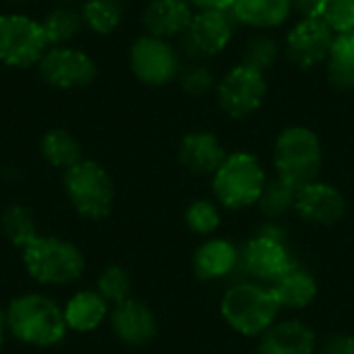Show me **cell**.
I'll list each match as a JSON object with an SVG mask.
<instances>
[{
	"label": "cell",
	"mask_w": 354,
	"mask_h": 354,
	"mask_svg": "<svg viewBox=\"0 0 354 354\" xmlns=\"http://www.w3.org/2000/svg\"><path fill=\"white\" fill-rule=\"evenodd\" d=\"M39 73L48 85L58 89H75L85 87L95 79V64L81 50L56 46L50 48L39 60Z\"/></svg>",
	"instance_id": "7c38bea8"
},
{
	"label": "cell",
	"mask_w": 354,
	"mask_h": 354,
	"mask_svg": "<svg viewBox=\"0 0 354 354\" xmlns=\"http://www.w3.org/2000/svg\"><path fill=\"white\" fill-rule=\"evenodd\" d=\"M301 187H297L295 183L278 176L272 183H266L263 193L259 197L261 201V209L268 216H280L284 214L288 207H292L297 203V195H299Z\"/></svg>",
	"instance_id": "f1b7e54d"
},
{
	"label": "cell",
	"mask_w": 354,
	"mask_h": 354,
	"mask_svg": "<svg viewBox=\"0 0 354 354\" xmlns=\"http://www.w3.org/2000/svg\"><path fill=\"white\" fill-rule=\"evenodd\" d=\"M122 0H87L83 4V23L95 33H110L122 19Z\"/></svg>",
	"instance_id": "d4e9b609"
},
{
	"label": "cell",
	"mask_w": 354,
	"mask_h": 354,
	"mask_svg": "<svg viewBox=\"0 0 354 354\" xmlns=\"http://www.w3.org/2000/svg\"><path fill=\"white\" fill-rule=\"evenodd\" d=\"M295 207L299 209V214L303 218H307L311 222L334 224L344 214V199L330 185L309 183V185L301 187Z\"/></svg>",
	"instance_id": "9a60e30c"
},
{
	"label": "cell",
	"mask_w": 354,
	"mask_h": 354,
	"mask_svg": "<svg viewBox=\"0 0 354 354\" xmlns=\"http://www.w3.org/2000/svg\"><path fill=\"white\" fill-rule=\"evenodd\" d=\"M292 2V10H297L303 17H317L322 0H290Z\"/></svg>",
	"instance_id": "d590c367"
},
{
	"label": "cell",
	"mask_w": 354,
	"mask_h": 354,
	"mask_svg": "<svg viewBox=\"0 0 354 354\" xmlns=\"http://www.w3.org/2000/svg\"><path fill=\"white\" fill-rule=\"evenodd\" d=\"M180 162L185 168L197 174L214 172L224 164L226 153L220 141L212 133H191L180 143Z\"/></svg>",
	"instance_id": "e0dca14e"
},
{
	"label": "cell",
	"mask_w": 354,
	"mask_h": 354,
	"mask_svg": "<svg viewBox=\"0 0 354 354\" xmlns=\"http://www.w3.org/2000/svg\"><path fill=\"white\" fill-rule=\"evenodd\" d=\"M243 266L251 276L268 282H278L295 270L288 249L274 232L261 234L247 245L243 253Z\"/></svg>",
	"instance_id": "4fadbf2b"
},
{
	"label": "cell",
	"mask_w": 354,
	"mask_h": 354,
	"mask_svg": "<svg viewBox=\"0 0 354 354\" xmlns=\"http://www.w3.org/2000/svg\"><path fill=\"white\" fill-rule=\"evenodd\" d=\"M178 83H180V87H183L187 93L201 95V93H207V91L216 85V79H214V73H212L205 64L193 62V64L180 68V73H178Z\"/></svg>",
	"instance_id": "1f68e13d"
},
{
	"label": "cell",
	"mask_w": 354,
	"mask_h": 354,
	"mask_svg": "<svg viewBox=\"0 0 354 354\" xmlns=\"http://www.w3.org/2000/svg\"><path fill=\"white\" fill-rule=\"evenodd\" d=\"M187 222L189 226L199 232V234H207L212 230L218 228L220 224V216L216 212V207L209 203V201H197L189 207L187 212Z\"/></svg>",
	"instance_id": "d6a6232c"
},
{
	"label": "cell",
	"mask_w": 354,
	"mask_h": 354,
	"mask_svg": "<svg viewBox=\"0 0 354 354\" xmlns=\"http://www.w3.org/2000/svg\"><path fill=\"white\" fill-rule=\"evenodd\" d=\"M108 313V303L100 292L83 290L77 292L64 307L66 326L75 332H91L95 330Z\"/></svg>",
	"instance_id": "ffe728a7"
},
{
	"label": "cell",
	"mask_w": 354,
	"mask_h": 354,
	"mask_svg": "<svg viewBox=\"0 0 354 354\" xmlns=\"http://www.w3.org/2000/svg\"><path fill=\"white\" fill-rule=\"evenodd\" d=\"M112 330L127 344H145L156 336V317L143 303L127 299L112 313Z\"/></svg>",
	"instance_id": "2e32d148"
},
{
	"label": "cell",
	"mask_w": 354,
	"mask_h": 354,
	"mask_svg": "<svg viewBox=\"0 0 354 354\" xmlns=\"http://www.w3.org/2000/svg\"><path fill=\"white\" fill-rule=\"evenodd\" d=\"M6 330H8V326H6V311L0 309V346H2V340H4Z\"/></svg>",
	"instance_id": "8d00e7d4"
},
{
	"label": "cell",
	"mask_w": 354,
	"mask_h": 354,
	"mask_svg": "<svg viewBox=\"0 0 354 354\" xmlns=\"http://www.w3.org/2000/svg\"><path fill=\"white\" fill-rule=\"evenodd\" d=\"M266 93V75L245 64L230 68L218 83V102L232 118H245L253 114L263 104Z\"/></svg>",
	"instance_id": "30bf717a"
},
{
	"label": "cell",
	"mask_w": 354,
	"mask_h": 354,
	"mask_svg": "<svg viewBox=\"0 0 354 354\" xmlns=\"http://www.w3.org/2000/svg\"><path fill=\"white\" fill-rule=\"evenodd\" d=\"M48 46L50 41L39 21L25 15L0 17V60L4 64L17 68L39 64Z\"/></svg>",
	"instance_id": "52a82bcc"
},
{
	"label": "cell",
	"mask_w": 354,
	"mask_h": 354,
	"mask_svg": "<svg viewBox=\"0 0 354 354\" xmlns=\"http://www.w3.org/2000/svg\"><path fill=\"white\" fill-rule=\"evenodd\" d=\"M39 149H41V156L52 166L62 168V170H68V168H73L75 164H79L83 160L79 141L71 133H66L62 129H54V131L46 133L44 139H41Z\"/></svg>",
	"instance_id": "603a6c76"
},
{
	"label": "cell",
	"mask_w": 354,
	"mask_h": 354,
	"mask_svg": "<svg viewBox=\"0 0 354 354\" xmlns=\"http://www.w3.org/2000/svg\"><path fill=\"white\" fill-rule=\"evenodd\" d=\"M274 160L282 178L295 183L297 187H305L315 183L322 168V143L311 129H286L276 141Z\"/></svg>",
	"instance_id": "3957f363"
},
{
	"label": "cell",
	"mask_w": 354,
	"mask_h": 354,
	"mask_svg": "<svg viewBox=\"0 0 354 354\" xmlns=\"http://www.w3.org/2000/svg\"><path fill=\"white\" fill-rule=\"evenodd\" d=\"M23 263L33 280L52 286L75 282L85 268L81 251L73 243L54 236L33 239L23 249Z\"/></svg>",
	"instance_id": "7a4b0ae2"
},
{
	"label": "cell",
	"mask_w": 354,
	"mask_h": 354,
	"mask_svg": "<svg viewBox=\"0 0 354 354\" xmlns=\"http://www.w3.org/2000/svg\"><path fill=\"white\" fill-rule=\"evenodd\" d=\"M266 187V174L251 153H234L216 170L214 191L226 207H245L255 203Z\"/></svg>",
	"instance_id": "8992f818"
},
{
	"label": "cell",
	"mask_w": 354,
	"mask_h": 354,
	"mask_svg": "<svg viewBox=\"0 0 354 354\" xmlns=\"http://www.w3.org/2000/svg\"><path fill=\"white\" fill-rule=\"evenodd\" d=\"M232 39V17L228 10H199L180 35L183 52L193 60H207L226 50Z\"/></svg>",
	"instance_id": "9c48e42d"
},
{
	"label": "cell",
	"mask_w": 354,
	"mask_h": 354,
	"mask_svg": "<svg viewBox=\"0 0 354 354\" xmlns=\"http://www.w3.org/2000/svg\"><path fill=\"white\" fill-rule=\"evenodd\" d=\"M239 263L236 249L226 241H209L195 255V272L199 278L212 280L226 276Z\"/></svg>",
	"instance_id": "44dd1931"
},
{
	"label": "cell",
	"mask_w": 354,
	"mask_h": 354,
	"mask_svg": "<svg viewBox=\"0 0 354 354\" xmlns=\"http://www.w3.org/2000/svg\"><path fill=\"white\" fill-rule=\"evenodd\" d=\"M6 326L17 340L33 346H52L60 342L68 328L64 309L44 295L15 299L6 309Z\"/></svg>",
	"instance_id": "6da1fadb"
},
{
	"label": "cell",
	"mask_w": 354,
	"mask_h": 354,
	"mask_svg": "<svg viewBox=\"0 0 354 354\" xmlns=\"http://www.w3.org/2000/svg\"><path fill=\"white\" fill-rule=\"evenodd\" d=\"M191 6H197L199 10H232L236 0H189Z\"/></svg>",
	"instance_id": "e575fe53"
},
{
	"label": "cell",
	"mask_w": 354,
	"mask_h": 354,
	"mask_svg": "<svg viewBox=\"0 0 354 354\" xmlns=\"http://www.w3.org/2000/svg\"><path fill=\"white\" fill-rule=\"evenodd\" d=\"M64 189L73 207L85 216L100 220L110 214L114 201V185L108 172L91 160H81L64 174Z\"/></svg>",
	"instance_id": "277c9868"
},
{
	"label": "cell",
	"mask_w": 354,
	"mask_h": 354,
	"mask_svg": "<svg viewBox=\"0 0 354 354\" xmlns=\"http://www.w3.org/2000/svg\"><path fill=\"white\" fill-rule=\"evenodd\" d=\"M131 68L135 77L145 85L162 87L178 79L180 58L168 39L147 33L139 37L131 48Z\"/></svg>",
	"instance_id": "ba28073f"
},
{
	"label": "cell",
	"mask_w": 354,
	"mask_h": 354,
	"mask_svg": "<svg viewBox=\"0 0 354 354\" xmlns=\"http://www.w3.org/2000/svg\"><path fill=\"white\" fill-rule=\"evenodd\" d=\"M280 309L272 288L266 290L255 284H241L226 292L222 313L226 322L241 334H261L272 326Z\"/></svg>",
	"instance_id": "5b68a950"
},
{
	"label": "cell",
	"mask_w": 354,
	"mask_h": 354,
	"mask_svg": "<svg viewBox=\"0 0 354 354\" xmlns=\"http://www.w3.org/2000/svg\"><path fill=\"white\" fill-rule=\"evenodd\" d=\"M317 17L336 33L354 31V0H322Z\"/></svg>",
	"instance_id": "f546056e"
},
{
	"label": "cell",
	"mask_w": 354,
	"mask_h": 354,
	"mask_svg": "<svg viewBox=\"0 0 354 354\" xmlns=\"http://www.w3.org/2000/svg\"><path fill=\"white\" fill-rule=\"evenodd\" d=\"M278 54H280V46L272 35H253L243 48V62L241 64L255 68V71L266 75L270 68H274Z\"/></svg>",
	"instance_id": "4316f807"
},
{
	"label": "cell",
	"mask_w": 354,
	"mask_h": 354,
	"mask_svg": "<svg viewBox=\"0 0 354 354\" xmlns=\"http://www.w3.org/2000/svg\"><path fill=\"white\" fill-rule=\"evenodd\" d=\"M2 230L6 234V239L21 249H25L33 239H37V228H35L33 216L23 205H10L4 212Z\"/></svg>",
	"instance_id": "484cf974"
},
{
	"label": "cell",
	"mask_w": 354,
	"mask_h": 354,
	"mask_svg": "<svg viewBox=\"0 0 354 354\" xmlns=\"http://www.w3.org/2000/svg\"><path fill=\"white\" fill-rule=\"evenodd\" d=\"M97 292L106 299V303H124L131 292V280L122 268H108L97 280Z\"/></svg>",
	"instance_id": "4dcf8cb0"
},
{
	"label": "cell",
	"mask_w": 354,
	"mask_h": 354,
	"mask_svg": "<svg viewBox=\"0 0 354 354\" xmlns=\"http://www.w3.org/2000/svg\"><path fill=\"white\" fill-rule=\"evenodd\" d=\"M193 15L189 0H151L143 10V25L149 35L168 39L183 35Z\"/></svg>",
	"instance_id": "5bb4252c"
},
{
	"label": "cell",
	"mask_w": 354,
	"mask_h": 354,
	"mask_svg": "<svg viewBox=\"0 0 354 354\" xmlns=\"http://www.w3.org/2000/svg\"><path fill=\"white\" fill-rule=\"evenodd\" d=\"M315 348V336L309 328L297 322L274 326L261 340V354H311Z\"/></svg>",
	"instance_id": "d6986e66"
},
{
	"label": "cell",
	"mask_w": 354,
	"mask_h": 354,
	"mask_svg": "<svg viewBox=\"0 0 354 354\" xmlns=\"http://www.w3.org/2000/svg\"><path fill=\"white\" fill-rule=\"evenodd\" d=\"M326 354H354V338L351 336H334L324 346Z\"/></svg>",
	"instance_id": "836d02e7"
},
{
	"label": "cell",
	"mask_w": 354,
	"mask_h": 354,
	"mask_svg": "<svg viewBox=\"0 0 354 354\" xmlns=\"http://www.w3.org/2000/svg\"><path fill=\"white\" fill-rule=\"evenodd\" d=\"M328 79L338 89H354V31L340 33L328 56Z\"/></svg>",
	"instance_id": "7402d4cb"
},
{
	"label": "cell",
	"mask_w": 354,
	"mask_h": 354,
	"mask_svg": "<svg viewBox=\"0 0 354 354\" xmlns=\"http://www.w3.org/2000/svg\"><path fill=\"white\" fill-rule=\"evenodd\" d=\"M272 292L280 303V307H305L313 301L317 288L311 276L292 270L290 274H286L274 284Z\"/></svg>",
	"instance_id": "cb8c5ba5"
},
{
	"label": "cell",
	"mask_w": 354,
	"mask_h": 354,
	"mask_svg": "<svg viewBox=\"0 0 354 354\" xmlns=\"http://www.w3.org/2000/svg\"><path fill=\"white\" fill-rule=\"evenodd\" d=\"M292 12L290 0H236L232 17L255 29H274L286 23Z\"/></svg>",
	"instance_id": "ac0fdd59"
},
{
	"label": "cell",
	"mask_w": 354,
	"mask_h": 354,
	"mask_svg": "<svg viewBox=\"0 0 354 354\" xmlns=\"http://www.w3.org/2000/svg\"><path fill=\"white\" fill-rule=\"evenodd\" d=\"M41 27L50 44H62L81 31L83 17L73 8H56L41 21Z\"/></svg>",
	"instance_id": "83f0119b"
},
{
	"label": "cell",
	"mask_w": 354,
	"mask_h": 354,
	"mask_svg": "<svg viewBox=\"0 0 354 354\" xmlns=\"http://www.w3.org/2000/svg\"><path fill=\"white\" fill-rule=\"evenodd\" d=\"M336 33L319 17H303L286 37V58L301 71L328 60Z\"/></svg>",
	"instance_id": "8fae6325"
},
{
	"label": "cell",
	"mask_w": 354,
	"mask_h": 354,
	"mask_svg": "<svg viewBox=\"0 0 354 354\" xmlns=\"http://www.w3.org/2000/svg\"><path fill=\"white\" fill-rule=\"evenodd\" d=\"M62 2H75V0H62Z\"/></svg>",
	"instance_id": "74e56055"
}]
</instances>
